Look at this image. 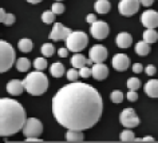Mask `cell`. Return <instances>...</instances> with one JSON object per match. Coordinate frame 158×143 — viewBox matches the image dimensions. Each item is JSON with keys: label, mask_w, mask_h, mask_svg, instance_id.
I'll use <instances>...</instances> for the list:
<instances>
[{"label": "cell", "mask_w": 158, "mask_h": 143, "mask_svg": "<svg viewBox=\"0 0 158 143\" xmlns=\"http://www.w3.org/2000/svg\"><path fill=\"white\" fill-rule=\"evenodd\" d=\"M28 3H31V4H38V3H40L42 0H27Z\"/></svg>", "instance_id": "7bdbcfd3"}, {"label": "cell", "mask_w": 158, "mask_h": 143, "mask_svg": "<svg viewBox=\"0 0 158 143\" xmlns=\"http://www.w3.org/2000/svg\"><path fill=\"white\" fill-rule=\"evenodd\" d=\"M51 10H52L56 15H60V14L64 12V6H63V3L56 2V3H54V4H52V8H51Z\"/></svg>", "instance_id": "e575fe53"}, {"label": "cell", "mask_w": 158, "mask_h": 143, "mask_svg": "<svg viewBox=\"0 0 158 143\" xmlns=\"http://www.w3.org/2000/svg\"><path fill=\"white\" fill-rule=\"evenodd\" d=\"M89 55H90V59L94 63H103L107 59V50H106V47L98 44V46L91 47Z\"/></svg>", "instance_id": "7c38bea8"}, {"label": "cell", "mask_w": 158, "mask_h": 143, "mask_svg": "<svg viewBox=\"0 0 158 143\" xmlns=\"http://www.w3.org/2000/svg\"><path fill=\"white\" fill-rule=\"evenodd\" d=\"M73 32L70 28H67L60 23H55L54 27H52V31L50 34V39L51 40H55V42H59V40H66L69 38V35Z\"/></svg>", "instance_id": "30bf717a"}, {"label": "cell", "mask_w": 158, "mask_h": 143, "mask_svg": "<svg viewBox=\"0 0 158 143\" xmlns=\"http://www.w3.org/2000/svg\"><path fill=\"white\" fill-rule=\"evenodd\" d=\"M83 131L79 130H67L66 141L67 142H83Z\"/></svg>", "instance_id": "d6986e66"}, {"label": "cell", "mask_w": 158, "mask_h": 143, "mask_svg": "<svg viewBox=\"0 0 158 143\" xmlns=\"http://www.w3.org/2000/svg\"><path fill=\"white\" fill-rule=\"evenodd\" d=\"M89 44V38H87V34H85L83 31H73L69 38L66 39V46L71 52L77 54V52H81L82 50L86 48V46Z\"/></svg>", "instance_id": "5b68a950"}, {"label": "cell", "mask_w": 158, "mask_h": 143, "mask_svg": "<svg viewBox=\"0 0 158 143\" xmlns=\"http://www.w3.org/2000/svg\"><path fill=\"white\" fill-rule=\"evenodd\" d=\"M145 92L150 98H158V80L157 79H150L145 84Z\"/></svg>", "instance_id": "e0dca14e"}, {"label": "cell", "mask_w": 158, "mask_h": 143, "mask_svg": "<svg viewBox=\"0 0 158 143\" xmlns=\"http://www.w3.org/2000/svg\"><path fill=\"white\" fill-rule=\"evenodd\" d=\"M71 66L79 70L85 66H89V59H86L83 55H81V54H77L71 58Z\"/></svg>", "instance_id": "ffe728a7"}, {"label": "cell", "mask_w": 158, "mask_h": 143, "mask_svg": "<svg viewBox=\"0 0 158 143\" xmlns=\"http://www.w3.org/2000/svg\"><path fill=\"white\" fill-rule=\"evenodd\" d=\"M22 131H23V135H24L26 138L40 137L42 133H43V125L36 118H28Z\"/></svg>", "instance_id": "8992f818"}, {"label": "cell", "mask_w": 158, "mask_h": 143, "mask_svg": "<svg viewBox=\"0 0 158 143\" xmlns=\"http://www.w3.org/2000/svg\"><path fill=\"white\" fill-rule=\"evenodd\" d=\"M115 43H117V46L119 47V48H123L125 50V48H129V47L131 46L133 38H131V35L127 34V32H121L117 36Z\"/></svg>", "instance_id": "2e32d148"}, {"label": "cell", "mask_w": 158, "mask_h": 143, "mask_svg": "<svg viewBox=\"0 0 158 143\" xmlns=\"http://www.w3.org/2000/svg\"><path fill=\"white\" fill-rule=\"evenodd\" d=\"M26 90L24 83L22 80H18V79H12L7 83V92L12 96H16V95H20L23 91Z\"/></svg>", "instance_id": "5bb4252c"}, {"label": "cell", "mask_w": 158, "mask_h": 143, "mask_svg": "<svg viewBox=\"0 0 158 143\" xmlns=\"http://www.w3.org/2000/svg\"><path fill=\"white\" fill-rule=\"evenodd\" d=\"M90 32H91L93 38L98 39V40H102V39L107 38V35L110 32V28H109V26H107V23L106 22L97 20L95 23H93L91 24V30H90Z\"/></svg>", "instance_id": "9c48e42d"}, {"label": "cell", "mask_w": 158, "mask_h": 143, "mask_svg": "<svg viewBox=\"0 0 158 143\" xmlns=\"http://www.w3.org/2000/svg\"><path fill=\"white\" fill-rule=\"evenodd\" d=\"M94 10L98 14H107L111 10V4H110L109 0H97L94 3Z\"/></svg>", "instance_id": "ac0fdd59"}, {"label": "cell", "mask_w": 158, "mask_h": 143, "mask_svg": "<svg viewBox=\"0 0 158 143\" xmlns=\"http://www.w3.org/2000/svg\"><path fill=\"white\" fill-rule=\"evenodd\" d=\"M134 142H142V138H135L134 139Z\"/></svg>", "instance_id": "ee69618b"}, {"label": "cell", "mask_w": 158, "mask_h": 143, "mask_svg": "<svg viewBox=\"0 0 158 143\" xmlns=\"http://www.w3.org/2000/svg\"><path fill=\"white\" fill-rule=\"evenodd\" d=\"M91 70H93V78L97 79V80H105L109 76V68L103 63H95V66H93Z\"/></svg>", "instance_id": "9a60e30c"}, {"label": "cell", "mask_w": 158, "mask_h": 143, "mask_svg": "<svg viewBox=\"0 0 158 143\" xmlns=\"http://www.w3.org/2000/svg\"><path fill=\"white\" fill-rule=\"evenodd\" d=\"M79 75H81V78H90L93 76V70L89 68V66H85L79 68Z\"/></svg>", "instance_id": "836d02e7"}, {"label": "cell", "mask_w": 158, "mask_h": 143, "mask_svg": "<svg viewBox=\"0 0 158 143\" xmlns=\"http://www.w3.org/2000/svg\"><path fill=\"white\" fill-rule=\"evenodd\" d=\"M110 99H111L113 103L119 104V103L123 102V94H122V91H119V90H114L111 95H110Z\"/></svg>", "instance_id": "f546056e"}, {"label": "cell", "mask_w": 158, "mask_h": 143, "mask_svg": "<svg viewBox=\"0 0 158 143\" xmlns=\"http://www.w3.org/2000/svg\"><path fill=\"white\" fill-rule=\"evenodd\" d=\"M15 15H12V14H7L4 10H0V22L3 23L4 26H12L14 23H15Z\"/></svg>", "instance_id": "cb8c5ba5"}, {"label": "cell", "mask_w": 158, "mask_h": 143, "mask_svg": "<svg viewBox=\"0 0 158 143\" xmlns=\"http://www.w3.org/2000/svg\"><path fill=\"white\" fill-rule=\"evenodd\" d=\"M56 2H60V0H56Z\"/></svg>", "instance_id": "f6af8a7d"}, {"label": "cell", "mask_w": 158, "mask_h": 143, "mask_svg": "<svg viewBox=\"0 0 158 143\" xmlns=\"http://www.w3.org/2000/svg\"><path fill=\"white\" fill-rule=\"evenodd\" d=\"M42 55H44L46 58H50V56H52L54 52H55V47L52 44H50V43H44V44L42 46Z\"/></svg>", "instance_id": "4316f807"}, {"label": "cell", "mask_w": 158, "mask_h": 143, "mask_svg": "<svg viewBox=\"0 0 158 143\" xmlns=\"http://www.w3.org/2000/svg\"><path fill=\"white\" fill-rule=\"evenodd\" d=\"M50 72L54 78H60V76H63V74H64V66L59 62L54 63V64L50 67Z\"/></svg>", "instance_id": "d4e9b609"}, {"label": "cell", "mask_w": 158, "mask_h": 143, "mask_svg": "<svg viewBox=\"0 0 158 143\" xmlns=\"http://www.w3.org/2000/svg\"><path fill=\"white\" fill-rule=\"evenodd\" d=\"M86 22H87L89 24H93V23L97 22V16L94 14H90V15H87V18H86Z\"/></svg>", "instance_id": "ab89813d"}, {"label": "cell", "mask_w": 158, "mask_h": 143, "mask_svg": "<svg viewBox=\"0 0 158 143\" xmlns=\"http://www.w3.org/2000/svg\"><path fill=\"white\" fill-rule=\"evenodd\" d=\"M55 14L52 10L51 11H44V12L42 14V20H43V23H46V24H51V23H54V20H55Z\"/></svg>", "instance_id": "83f0119b"}, {"label": "cell", "mask_w": 158, "mask_h": 143, "mask_svg": "<svg viewBox=\"0 0 158 143\" xmlns=\"http://www.w3.org/2000/svg\"><path fill=\"white\" fill-rule=\"evenodd\" d=\"M26 110L15 99L2 98L0 100V135L11 137L23 130L26 122Z\"/></svg>", "instance_id": "7a4b0ae2"}, {"label": "cell", "mask_w": 158, "mask_h": 143, "mask_svg": "<svg viewBox=\"0 0 158 143\" xmlns=\"http://www.w3.org/2000/svg\"><path fill=\"white\" fill-rule=\"evenodd\" d=\"M135 52L138 56H146L150 52V44L145 40H142V42L139 40L135 44Z\"/></svg>", "instance_id": "44dd1931"}, {"label": "cell", "mask_w": 158, "mask_h": 143, "mask_svg": "<svg viewBox=\"0 0 158 143\" xmlns=\"http://www.w3.org/2000/svg\"><path fill=\"white\" fill-rule=\"evenodd\" d=\"M15 59H16V54L12 46L6 40H0V71L7 72L14 66Z\"/></svg>", "instance_id": "277c9868"}, {"label": "cell", "mask_w": 158, "mask_h": 143, "mask_svg": "<svg viewBox=\"0 0 158 143\" xmlns=\"http://www.w3.org/2000/svg\"><path fill=\"white\" fill-rule=\"evenodd\" d=\"M134 139H135V137H134V133L131 130H125L121 133L122 142H134Z\"/></svg>", "instance_id": "4dcf8cb0"}, {"label": "cell", "mask_w": 158, "mask_h": 143, "mask_svg": "<svg viewBox=\"0 0 158 143\" xmlns=\"http://www.w3.org/2000/svg\"><path fill=\"white\" fill-rule=\"evenodd\" d=\"M142 71H143V66H142L141 63H134L133 64V72L134 74H141Z\"/></svg>", "instance_id": "74e56055"}, {"label": "cell", "mask_w": 158, "mask_h": 143, "mask_svg": "<svg viewBox=\"0 0 158 143\" xmlns=\"http://www.w3.org/2000/svg\"><path fill=\"white\" fill-rule=\"evenodd\" d=\"M69 51H70L69 48H59L58 50V55L60 58H66L67 55H69Z\"/></svg>", "instance_id": "f35d334b"}, {"label": "cell", "mask_w": 158, "mask_h": 143, "mask_svg": "<svg viewBox=\"0 0 158 143\" xmlns=\"http://www.w3.org/2000/svg\"><path fill=\"white\" fill-rule=\"evenodd\" d=\"M102 96L93 86L70 82L52 98V115L67 130L85 131L95 126L102 116Z\"/></svg>", "instance_id": "6da1fadb"}, {"label": "cell", "mask_w": 158, "mask_h": 143, "mask_svg": "<svg viewBox=\"0 0 158 143\" xmlns=\"http://www.w3.org/2000/svg\"><path fill=\"white\" fill-rule=\"evenodd\" d=\"M127 88L137 91L138 88H141V80L138 78H130L127 80Z\"/></svg>", "instance_id": "d6a6232c"}, {"label": "cell", "mask_w": 158, "mask_h": 143, "mask_svg": "<svg viewBox=\"0 0 158 143\" xmlns=\"http://www.w3.org/2000/svg\"><path fill=\"white\" fill-rule=\"evenodd\" d=\"M145 72L149 75V76H153L154 74L157 72V68H156V66H153V64H149L148 67L145 68Z\"/></svg>", "instance_id": "8d00e7d4"}, {"label": "cell", "mask_w": 158, "mask_h": 143, "mask_svg": "<svg viewBox=\"0 0 158 143\" xmlns=\"http://www.w3.org/2000/svg\"><path fill=\"white\" fill-rule=\"evenodd\" d=\"M119 119H121L122 126L126 127V129H134V127L139 125V118L137 116L135 111L133 108H125L121 112Z\"/></svg>", "instance_id": "52a82bcc"}, {"label": "cell", "mask_w": 158, "mask_h": 143, "mask_svg": "<svg viewBox=\"0 0 158 143\" xmlns=\"http://www.w3.org/2000/svg\"><path fill=\"white\" fill-rule=\"evenodd\" d=\"M31 67V62L27 58H19L16 60V68L19 72H27Z\"/></svg>", "instance_id": "484cf974"}, {"label": "cell", "mask_w": 158, "mask_h": 143, "mask_svg": "<svg viewBox=\"0 0 158 143\" xmlns=\"http://www.w3.org/2000/svg\"><path fill=\"white\" fill-rule=\"evenodd\" d=\"M142 142H154V138L153 137H145V138H142Z\"/></svg>", "instance_id": "b9f144b4"}, {"label": "cell", "mask_w": 158, "mask_h": 143, "mask_svg": "<svg viewBox=\"0 0 158 143\" xmlns=\"http://www.w3.org/2000/svg\"><path fill=\"white\" fill-rule=\"evenodd\" d=\"M113 67L115 68L117 71H126L129 68V66H130V59L127 55H125V54H117V55H114L113 56Z\"/></svg>", "instance_id": "4fadbf2b"}, {"label": "cell", "mask_w": 158, "mask_h": 143, "mask_svg": "<svg viewBox=\"0 0 158 143\" xmlns=\"http://www.w3.org/2000/svg\"><path fill=\"white\" fill-rule=\"evenodd\" d=\"M24 87L26 91L31 95H35V96H39V95H43L48 88V79L42 71H35V72H30L27 76L24 78Z\"/></svg>", "instance_id": "3957f363"}, {"label": "cell", "mask_w": 158, "mask_h": 143, "mask_svg": "<svg viewBox=\"0 0 158 143\" xmlns=\"http://www.w3.org/2000/svg\"><path fill=\"white\" fill-rule=\"evenodd\" d=\"M34 67L36 68L38 71H43V70H46V67H47V60L44 59V56L43 58H36L34 60Z\"/></svg>", "instance_id": "1f68e13d"}, {"label": "cell", "mask_w": 158, "mask_h": 143, "mask_svg": "<svg viewBox=\"0 0 158 143\" xmlns=\"http://www.w3.org/2000/svg\"><path fill=\"white\" fill-rule=\"evenodd\" d=\"M154 3V0H141V4L143 7H150Z\"/></svg>", "instance_id": "60d3db41"}, {"label": "cell", "mask_w": 158, "mask_h": 143, "mask_svg": "<svg viewBox=\"0 0 158 143\" xmlns=\"http://www.w3.org/2000/svg\"><path fill=\"white\" fill-rule=\"evenodd\" d=\"M143 40L148 42L149 44H153L158 40V32L156 31V28H146V31L143 32Z\"/></svg>", "instance_id": "7402d4cb"}, {"label": "cell", "mask_w": 158, "mask_h": 143, "mask_svg": "<svg viewBox=\"0 0 158 143\" xmlns=\"http://www.w3.org/2000/svg\"><path fill=\"white\" fill-rule=\"evenodd\" d=\"M18 48L22 51V52H30V51H32L34 48V43L31 39H20V40L18 42Z\"/></svg>", "instance_id": "603a6c76"}, {"label": "cell", "mask_w": 158, "mask_h": 143, "mask_svg": "<svg viewBox=\"0 0 158 143\" xmlns=\"http://www.w3.org/2000/svg\"><path fill=\"white\" fill-rule=\"evenodd\" d=\"M66 75H67V79H69L70 82H78V78H81V75H79V70L75 68V67L70 68L66 72Z\"/></svg>", "instance_id": "f1b7e54d"}, {"label": "cell", "mask_w": 158, "mask_h": 143, "mask_svg": "<svg viewBox=\"0 0 158 143\" xmlns=\"http://www.w3.org/2000/svg\"><path fill=\"white\" fill-rule=\"evenodd\" d=\"M127 99H129V102H137V99H138L137 91H135V90H129V92H127Z\"/></svg>", "instance_id": "d590c367"}, {"label": "cell", "mask_w": 158, "mask_h": 143, "mask_svg": "<svg viewBox=\"0 0 158 143\" xmlns=\"http://www.w3.org/2000/svg\"><path fill=\"white\" fill-rule=\"evenodd\" d=\"M141 23L146 28H157L158 27V12L154 10H146L141 15Z\"/></svg>", "instance_id": "8fae6325"}, {"label": "cell", "mask_w": 158, "mask_h": 143, "mask_svg": "<svg viewBox=\"0 0 158 143\" xmlns=\"http://www.w3.org/2000/svg\"><path fill=\"white\" fill-rule=\"evenodd\" d=\"M141 0H121L118 4L119 14L123 16H133L139 10Z\"/></svg>", "instance_id": "ba28073f"}]
</instances>
